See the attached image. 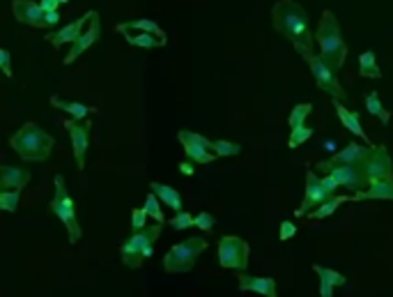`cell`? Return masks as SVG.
<instances>
[{
    "label": "cell",
    "instance_id": "obj_1",
    "mask_svg": "<svg viewBox=\"0 0 393 297\" xmlns=\"http://www.w3.org/2000/svg\"><path fill=\"white\" fill-rule=\"evenodd\" d=\"M272 26L281 32L288 42L295 44L297 51H311L313 48V30L308 14L295 0H279L272 7Z\"/></svg>",
    "mask_w": 393,
    "mask_h": 297
},
{
    "label": "cell",
    "instance_id": "obj_2",
    "mask_svg": "<svg viewBox=\"0 0 393 297\" xmlns=\"http://www.w3.org/2000/svg\"><path fill=\"white\" fill-rule=\"evenodd\" d=\"M315 42H317V46H320V58L333 72H338L342 65H345L347 44L340 35L336 14H333L331 10L322 12L320 23H317V30H315Z\"/></svg>",
    "mask_w": 393,
    "mask_h": 297
},
{
    "label": "cell",
    "instance_id": "obj_3",
    "mask_svg": "<svg viewBox=\"0 0 393 297\" xmlns=\"http://www.w3.org/2000/svg\"><path fill=\"white\" fill-rule=\"evenodd\" d=\"M53 136H48L37 122H26L19 131L10 136V147L26 161H44L51 157Z\"/></svg>",
    "mask_w": 393,
    "mask_h": 297
},
{
    "label": "cell",
    "instance_id": "obj_4",
    "mask_svg": "<svg viewBox=\"0 0 393 297\" xmlns=\"http://www.w3.org/2000/svg\"><path fill=\"white\" fill-rule=\"evenodd\" d=\"M161 226L164 224H154V226H145L143 230H136V233L120 246L124 265L131 270L143 265V260L154 253V242L159 240V235H161Z\"/></svg>",
    "mask_w": 393,
    "mask_h": 297
},
{
    "label": "cell",
    "instance_id": "obj_5",
    "mask_svg": "<svg viewBox=\"0 0 393 297\" xmlns=\"http://www.w3.org/2000/svg\"><path fill=\"white\" fill-rule=\"evenodd\" d=\"M53 185H55V196H53L51 205H48V212L55 214V217L62 221L67 233H69V242L76 244L81 240V235H83L81 224L76 219V205H74V198L69 196V192H67V185H65L62 176H55Z\"/></svg>",
    "mask_w": 393,
    "mask_h": 297
},
{
    "label": "cell",
    "instance_id": "obj_6",
    "mask_svg": "<svg viewBox=\"0 0 393 297\" xmlns=\"http://www.w3.org/2000/svg\"><path fill=\"white\" fill-rule=\"evenodd\" d=\"M210 242L203 240V237H189V240L178 242L173 249L166 253L164 258V270L168 275H180V272H189L196 265V258L203 253Z\"/></svg>",
    "mask_w": 393,
    "mask_h": 297
},
{
    "label": "cell",
    "instance_id": "obj_7",
    "mask_svg": "<svg viewBox=\"0 0 393 297\" xmlns=\"http://www.w3.org/2000/svg\"><path fill=\"white\" fill-rule=\"evenodd\" d=\"M299 55H302L304 60L308 62V67H311V74H313L317 88L324 90V93H327L331 99H345V90H342V86L338 84L336 72H333L320 55H315L313 48H311V51H299Z\"/></svg>",
    "mask_w": 393,
    "mask_h": 297
},
{
    "label": "cell",
    "instance_id": "obj_8",
    "mask_svg": "<svg viewBox=\"0 0 393 297\" xmlns=\"http://www.w3.org/2000/svg\"><path fill=\"white\" fill-rule=\"evenodd\" d=\"M248 242L239 235H223L219 240V265L244 272L248 268Z\"/></svg>",
    "mask_w": 393,
    "mask_h": 297
},
{
    "label": "cell",
    "instance_id": "obj_9",
    "mask_svg": "<svg viewBox=\"0 0 393 297\" xmlns=\"http://www.w3.org/2000/svg\"><path fill=\"white\" fill-rule=\"evenodd\" d=\"M375 145H361V143H349L345 145L342 150L333 152L329 159H322L315 164V171H322V173H329L331 169L336 166H361V164L368 159V154H371Z\"/></svg>",
    "mask_w": 393,
    "mask_h": 297
},
{
    "label": "cell",
    "instance_id": "obj_10",
    "mask_svg": "<svg viewBox=\"0 0 393 297\" xmlns=\"http://www.w3.org/2000/svg\"><path fill=\"white\" fill-rule=\"evenodd\" d=\"M180 143L184 145V152L194 164H212L216 159L214 154V141H210L203 134H196V131L180 129L178 131Z\"/></svg>",
    "mask_w": 393,
    "mask_h": 297
},
{
    "label": "cell",
    "instance_id": "obj_11",
    "mask_svg": "<svg viewBox=\"0 0 393 297\" xmlns=\"http://www.w3.org/2000/svg\"><path fill=\"white\" fill-rule=\"evenodd\" d=\"M331 194L324 189L322 185V178H317V173L313 169L306 171V194H304V201L299 205L297 210V217H304V214H311L315 208H320L324 201H329Z\"/></svg>",
    "mask_w": 393,
    "mask_h": 297
},
{
    "label": "cell",
    "instance_id": "obj_12",
    "mask_svg": "<svg viewBox=\"0 0 393 297\" xmlns=\"http://www.w3.org/2000/svg\"><path fill=\"white\" fill-rule=\"evenodd\" d=\"M361 166L368 180H393V161L387 145H375Z\"/></svg>",
    "mask_w": 393,
    "mask_h": 297
},
{
    "label": "cell",
    "instance_id": "obj_13",
    "mask_svg": "<svg viewBox=\"0 0 393 297\" xmlns=\"http://www.w3.org/2000/svg\"><path fill=\"white\" fill-rule=\"evenodd\" d=\"M12 14L19 23L32 28H46V10L35 0H12Z\"/></svg>",
    "mask_w": 393,
    "mask_h": 297
},
{
    "label": "cell",
    "instance_id": "obj_14",
    "mask_svg": "<svg viewBox=\"0 0 393 297\" xmlns=\"http://www.w3.org/2000/svg\"><path fill=\"white\" fill-rule=\"evenodd\" d=\"M99 37H102V21H99V12H95V14H92V19H90L88 30L81 32V37L72 44L69 53L65 55V65H72L74 60H79V55L83 51H88L92 44L99 42Z\"/></svg>",
    "mask_w": 393,
    "mask_h": 297
},
{
    "label": "cell",
    "instance_id": "obj_15",
    "mask_svg": "<svg viewBox=\"0 0 393 297\" xmlns=\"http://www.w3.org/2000/svg\"><path fill=\"white\" fill-rule=\"evenodd\" d=\"M65 129L69 131L72 150H74V159H76V166L86 169V152H88V143H90V127L79 125V122H74V120H67Z\"/></svg>",
    "mask_w": 393,
    "mask_h": 297
},
{
    "label": "cell",
    "instance_id": "obj_16",
    "mask_svg": "<svg viewBox=\"0 0 393 297\" xmlns=\"http://www.w3.org/2000/svg\"><path fill=\"white\" fill-rule=\"evenodd\" d=\"M329 173L338 180L340 187H347L349 192H354V194L364 192V189H368V185H371V180H368L364 173V166H336Z\"/></svg>",
    "mask_w": 393,
    "mask_h": 297
},
{
    "label": "cell",
    "instance_id": "obj_17",
    "mask_svg": "<svg viewBox=\"0 0 393 297\" xmlns=\"http://www.w3.org/2000/svg\"><path fill=\"white\" fill-rule=\"evenodd\" d=\"M92 14H95V10L86 12V14L81 16V19L72 21L69 26H65V28H60V30L51 32V35H46V42H48V44H53L55 48H60L62 44H74V42H76V39L81 37L83 26H86V23L92 19Z\"/></svg>",
    "mask_w": 393,
    "mask_h": 297
},
{
    "label": "cell",
    "instance_id": "obj_18",
    "mask_svg": "<svg viewBox=\"0 0 393 297\" xmlns=\"http://www.w3.org/2000/svg\"><path fill=\"white\" fill-rule=\"evenodd\" d=\"M239 279V291L244 293H258L265 297H279L276 295V279L274 277H248L241 275Z\"/></svg>",
    "mask_w": 393,
    "mask_h": 297
},
{
    "label": "cell",
    "instance_id": "obj_19",
    "mask_svg": "<svg viewBox=\"0 0 393 297\" xmlns=\"http://www.w3.org/2000/svg\"><path fill=\"white\" fill-rule=\"evenodd\" d=\"M352 201H393V180H371L368 189L354 194Z\"/></svg>",
    "mask_w": 393,
    "mask_h": 297
},
{
    "label": "cell",
    "instance_id": "obj_20",
    "mask_svg": "<svg viewBox=\"0 0 393 297\" xmlns=\"http://www.w3.org/2000/svg\"><path fill=\"white\" fill-rule=\"evenodd\" d=\"M333 109H336V113H338V120L342 122V127L349 129V134L359 136V138H361V141H364L366 145H371V138H368V134L364 131V127H361V120H359V113H357V111H349V109H345V106L340 104V99H333Z\"/></svg>",
    "mask_w": 393,
    "mask_h": 297
},
{
    "label": "cell",
    "instance_id": "obj_21",
    "mask_svg": "<svg viewBox=\"0 0 393 297\" xmlns=\"http://www.w3.org/2000/svg\"><path fill=\"white\" fill-rule=\"evenodd\" d=\"M30 183V171L19 166L0 169V189H23Z\"/></svg>",
    "mask_w": 393,
    "mask_h": 297
},
{
    "label": "cell",
    "instance_id": "obj_22",
    "mask_svg": "<svg viewBox=\"0 0 393 297\" xmlns=\"http://www.w3.org/2000/svg\"><path fill=\"white\" fill-rule=\"evenodd\" d=\"M133 30H136V32H152V35H156V37L168 39V37H166V32L159 28L152 19H133V21L118 23V32H122V35H131Z\"/></svg>",
    "mask_w": 393,
    "mask_h": 297
},
{
    "label": "cell",
    "instance_id": "obj_23",
    "mask_svg": "<svg viewBox=\"0 0 393 297\" xmlns=\"http://www.w3.org/2000/svg\"><path fill=\"white\" fill-rule=\"evenodd\" d=\"M149 189L159 196V201H161L166 208H171L175 212H182V196H180L178 189H173L168 185H161V183H152Z\"/></svg>",
    "mask_w": 393,
    "mask_h": 297
},
{
    "label": "cell",
    "instance_id": "obj_24",
    "mask_svg": "<svg viewBox=\"0 0 393 297\" xmlns=\"http://www.w3.org/2000/svg\"><path fill=\"white\" fill-rule=\"evenodd\" d=\"M48 102H51V106H55L58 111L69 113L74 120H86L88 113H90L88 106L81 104V102H67V99H60V97H51Z\"/></svg>",
    "mask_w": 393,
    "mask_h": 297
},
{
    "label": "cell",
    "instance_id": "obj_25",
    "mask_svg": "<svg viewBox=\"0 0 393 297\" xmlns=\"http://www.w3.org/2000/svg\"><path fill=\"white\" fill-rule=\"evenodd\" d=\"M359 74H361L364 79H382V70L373 51H364L359 55Z\"/></svg>",
    "mask_w": 393,
    "mask_h": 297
},
{
    "label": "cell",
    "instance_id": "obj_26",
    "mask_svg": "<svg viewBox=\"0 0 393 297\" xmlns=\"http://www.w3.org/2000/svg\"><path fill=\"white\" fill-rule=\"evenodd\" d=\"M352 203V196H331L329 201H324L320 208H315L313 212H311V221L313 219H327V217H331L333 212H336L342 203Z\"/></svg>",
    "mask_w": 393,
    "mask_h": 297
},
{
    "label": "cell",
    "instance_id": "obj_27",
    "mask_svg": "<svg viewBox=\"0 0 393 297\" xmlns=\"http://www.w3.org/2000/svg\"><path fill=\"white\" fill-rule=\"evenodd\" d=\"M124 39L131 44V46H138V48H156V46H166L168 39L164 37H156L152 32H136V35H124Z\"/></svg>",
    "mask_w": 393,
    "mask_h": 297
},
{
    "label": "cell",
    "instance_id": "obj_28",
    "mask_svg": "<svg viewBox=\"0 0 393 297\" xmlns=\"http://www.w3.org/2000/svg\"><path fill=\"white\" fill-rule=\"evenodd\" d=\"M366 111L371 113V115H375V118H378L382 125H389V120H391V111H387L382 106V99H380V95L378 93H368L366 95Z\"/></svg>",
    "mask_w": 393,
    "mask_h": 297
},
{
    "label": "cell",
    "instance_id": "obj_29",
    "mask_svg": "<svg viewBox=\"0 0 393 297\" xmlns=\"http://www.w3.org/2000/svg\"><path fill=\"white\" fill-rule=\"evenodd\" d=\"M21 203V189H3L0 192V210L16 212Z\"/></svg>",
    "mask_w": 393,
    "mask_h": 297
},
{
    "label": "cell",
    "instance_id": "obj_30",
    "mask_svg": "<svg viewBox=\"0 0 393 297\" xmlns=\"http://www.w3.org/2000/svg\"><path fill=\"white\" fill-rule=\"evenodd\" d=\"M161 201H159V196L154 194V192H149L147 194V198H145V212L149 214V217H152L156 224H166V217H164V210H161Z\"/></svg>",
    "mask_w": 393,
    "mask_h": 297
},
{
    "label": "cell",
    "instance_id": "obj_31",
    "mask_svg": "<svg viewBox=\"0 0 393 297\" xmlns=\"http://www.w3.org/2000/svg\"><path fill=\"white\" fill-rule=\"evenodd\" d=\"M311 111H313V104H297L295 109L290 111V118H288L290 129L306 125V118H308V115H311Z\"/></svg>",
    "mask_w": 393,
    "mask_h": 297
},
{
    "label": "cell",
    "instance_id": "obj_32",
    "mask_svg": "<svg viewBox=\"0 0 393 297\" xmlns=\"http://www.w3.org/2000/svg\"><path fill=\"white\" fill-rule=\"evenodd\" d=\"M313 136V127H308V125H302V127H295L290 131V138H288V147H292V150H295V147H299L302 143H306L308 138Z\"/></svg>",
    "mask_w": 393,
    "mask_h": 297
},
{
    "label": "cell",
    "instance_id": "obj_33",
    "mask_svg": "<svg viewBox=\"0 0 393 297\" xmlns=\"http://www.w3.org/2000/svg\"><path fill=\"white\" fill-rule=\"evenodd\" d=\"M241 152V145L239 143H232V141H214V154L216 157H237Z\"/></svg>",
    "mask_w": 393,
    "mask_h": 297
},
{
    "label": "cell",
    "instance_id": "obj_34",
    "mask_svg": "<svg viewBox=\"0 0 393 297\" xmlns=\"http://www.w3.org/2000/svg\"><path fill=\"white\" fill-rule=\"evenodd\" d=\"M168 224H171L175 230H184V228L196 226V217H194V214H189L187 210H182V212H175V217L168 221Z\"/></svg>",
    "mask_w": 393,
    "mask_h": 297
},
{
    "label": "cell",
    "instance_id": "obj_35",
    "mask_svg": "<svg viewBox=\"0 0 393 297\" xmlns=\"http://www.w3.org/2000/svg\"><path fill=\"white\" fill-rule=\"evenodd\" d=\"M216 226V217L212 212H200L196 214V228H200L203 233H212Z\"/></svg>",
    "mask_w": 393,
    "mask_h": 297
},
{
    "label": "cell",
    "instance_id": "obj_36",
    "mask_svg": "<svg viewBox=\"0 0 393 297\" xmlns=\"http://www.w3.org/2000/svg\"><path fill=\"white\" fill-rule=\"evenodd\" d=\"M313 270H315V275H327L329 277V282L333 284V286H345V282L347 279L340 275V272H336V270H331V268H322V265H313Z\"/></svg>",
    "mask_w": 393,
    "mask_h": 297
},
{
    "label": "cell",
    "instance_id": "obj_37",
    "mask_svg": "<svg viewBox=\"0 0 393 297\" xmlns=\"http://www.w3.org/2000/svg\"><path fill=\"white\" fill-rule=\"evenodd\" d=\"M147 217H149V214L145 212V208H136V210L131 212V228H133V233H136V230H143L147 226Z\"/></svg>",
    "mask_w": 393,
    "mask_h": 297
},
{
    "label": "cell",
    "instance_id": "obj_38",
    "mask_svg": "<svg viewBox=\"0 0 393 297\" xmlns=\"http://www.w3.org/2000/svg\"><path fill=\"white\" fill-rule=\"evenodd\" d=\"M295 235H297V226L292 224V221L283 219L281 221V228H279V240L286 242V240H290V237H295Z\"/></svg>",
    "mask_w": 393,
    "mask_h": 297
},
{
    "label": "cell",
    "instance_id": "obj_39",
    "mask_svg": "<svg viewBox=\"0 0 393 297\" xmlns=\"http://www.w3.org/2000/svg\"><path fill=\"white\" fill-rule=\"evenodd\" d=\"M0 65H3V72H5L7 79L14 77L12 74V58H10V51H7V48H0Z\"/></svg>",
    "mask_w": 393,
    "mask_h": 297
},
{
    "label": "cell",
    "instance_id": "obj_40",
    "mask_svg": "<svg viewBox=\"0 0 393 297\" xmlns=\"http://www.w3.org/2000/svg\"><path fill=\"white\" fill-rule=\"evenodd\" d=\"M320 277V297H333V286L331 282H329V277L327 275H317Z\"/></svg>",
    "mask_w": 393,
    "mask_h": 297
},
{
    "label": "cell",
    "instance_id": "obj_41",
    "mask_svg": "<svg viewBox=\"0 0 393 297\" xmlns=\"http://www.w3.org/2000/svg\"><path fill=\"white\" fill-rule=\"evenodd\" d=\"M322 185H324V189H327V192H329L331 196H333V194H336V189L340 187V185H338V180H336V178H333V176H331V173H327V176H324V178H322Z\"/></svg>",
    "mask_w": 393,
    "mask_h": 297
},
{
    "label": "cell",
    "instance_id": "obj_42",
    "mask_svg": "<svg viewBox=\"0 0 393 297\" xmlns=\"http://www.w3.org/2000/svg\"><path fill=\"white\" fill-rule=\"evenodd\" d=\"M60 12L58 10H51V12H46V28H53V26H58V23H60Z\"/></svg>",
    "mask_w": 393,
    "mask_h": 297
},
{
    "label": "cell",
    "instance_id": "obj_43",
    "mask_svg": "<svg viewBox=\"0 0 393 297\" xmlns=\"http://www.w3.org/2000/svg\"><path fill=\"white\" fill-rule=\"evenodd\" d=\"M180 173H184V176H194V161H182L180 164Z\"/></svg>",
    "mask_w": 393,
    "mask_h": 297
},
{
    "label": "cell",
    "instance_id": "obj_44",
    "mask_svg": "<svg viewBox=\"0 0 393 297\" xmlns=\"http://www.w3.org/2000/svg\"><path fill=\"white\" fill-rule=\"evenodd\" d=\"M39 5L44 7L46 12H51V10H58V5L60 3H58V0H39Z\"/></svg>",
    "mask_w": 393,
    "mask_h": 297
},
{
    "label": "cell",
    "instance_id": "obj_45",
    "mask_svg": "<svg viewBox=\"0 0 393 297\" xmlns=\"http://www.w3.org/2000/svg\"><path fill=\"white\" fill-rule=\"evenodd\" d=\"M324 147H327L329 152H336V143H327V145H324Z\"/></svg>",
    "mask_w": 393,
    "mask_h": 297
},
{
    "label": "cell",
    "instance_id": "obj_46",
    "mask_svg": "<svg viewBox=\"0 0 393 297\" xmlns=\"http://www.w3.org/2000/svg\"><path fill=\"white\" fill-rule=\"evenodd\" d=\"M58 3H60V5H65V3H69V0H58Z\"/></svg>",
    "mask_w": 393,
    "mask_h": 297
}]
</instances>
